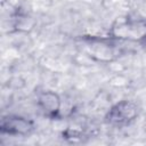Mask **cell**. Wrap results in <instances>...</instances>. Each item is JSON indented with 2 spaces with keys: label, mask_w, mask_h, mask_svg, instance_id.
Masks as SVG:
<instances>
[{
  "label": "cell",
  "mask_w": 146,
  "mask_h": 146,
  "mask_svg": "<svg viewBox=\"0 0 146 146\" xmlns=\"http://www.w3.org/2000/svg\"><path fill=\"white\" fill-rule=\"evenodd\" d=\"M1 129L14 135H27L32 130V123L21 116H9L2 120Z\"/></svg>",
  "instance_id": "cell-1"
},
{
  "label": "cell",
  "mask_w": 146,
  "mask_h": 146,
  "mask_svg": "<svg viewBox=\"0 0 146 146\" xmlns=\"http://www.w3.org/2000/svg\"><path fill=\"white\" fill-rule=\"evenodd\" d=\"M136 113L137 111L133 104L128 102H122L112 108V111L110 112V120L121 123L124 121L132 120L136 116Z\"/></svg>",
  "instance_id": "cell-2"
},
{
  "label": "cell",
  "mask_w": 146,
  "mask_h": 146,
  "mask_svg": "<svg viewBox=\"0 0 146 146\" xmlns=\"http://www.w3.org/2000/svg\"><path fill=\"white\" fill-rule=\"evenodd\" d=\"M39 105L47 114H56L60 107V99L56 94L46 91L39 96Z\"/></svg>",
  "instance_id": "cell-3"
},
{
  "label": "cell",
  "mask_w": 146,
  "mask_h": 146,
  "mask_svg": "<svg viewBox=\"0 0 146 146\" xmlns=\"http://www.w3.org/2000/svg\"><path fill=\"white\" fill-rule=\"evenodd\" d=\"M145 130H146V123H145Z\"/></svg>",
  "instance_id": "cell-4"
}]
</instances>
